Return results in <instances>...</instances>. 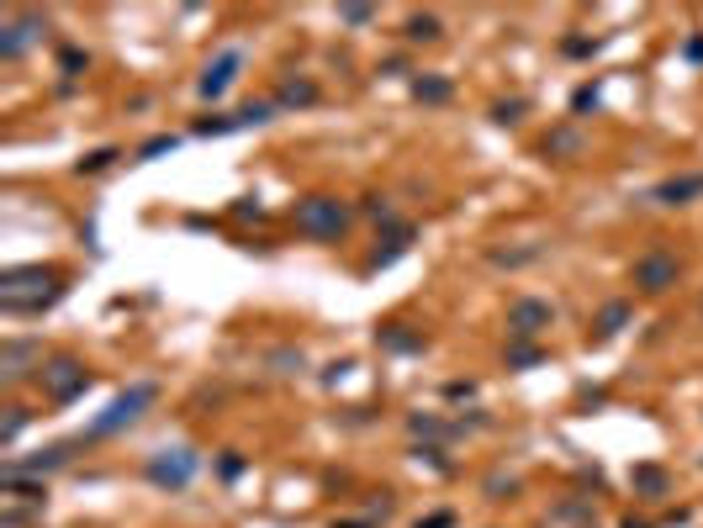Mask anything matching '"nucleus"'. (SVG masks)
I'll use <instances>...</instances> for the list:
<instances>
[{"mask_svg":"<svg viewBox=\"0 0 703 528\" xmlns=\"http://www.w3.org/2000/svg\"><path fill=\"white\" fill-rule=\"evenodd\" d=\"M69 296V275L59 264H11L0 275V312L6 317H43Z\"/></svg>","mask_w":703,"mask_h":528,"instance_id":"obj_1","label":"nucleus"},{"mask_svg":"<svg viewBox=\"0 0 703 528\" xmlns=\"http://www.w3.org/2000/svg\"><path fill=\"white\" fill-rule=\"evenodd\" d=\"M291 222H296V233L312 238V243H344V233L355 228V206L344 196H333V191H307L291 206Z\"/></svg>","mask_w":703,"mask_h":528,"instance_id":"obj_2","label":"nucleus"},{"mask_svg":"<svg viewBox=\"0 0 703 528\" xmlns=\"http://www.w3.org/2000/svg\"><path fill=\"white\" fill-rule=\"evenodd\" d=\"M159 402V386L154 381H133L122 396H111L101 418H90L85 433H74V444H96V439H111V433H127L133 423H143V412Z\"/></svg>","mask_w":703,"mask_h":528,"instance_id":"obj_3","label":"nucleus"},{"mask_svg":"<svg viewBox=\"0 0 703 528\" xmlns=\"http://www.w3.org/2000/svg\"><path fill=\"white\" fill-rule=\"evenodd\" d=\"M90 386H96V375H90V365L80 360V354H48L43 370H37V391H43L53 407L80 402Z\"/></svg>","mask_w":703,"mask_h":528,"instance_id":"obj_4","label":"nucleus"},{"mask_svg":"<svg viewBox=\"0 0 703 528\" xmlns=\"http://www.w3.org/2000/svg\"><path fill=\"white\" fill-rule=\"evenodd\" d=\"M196 470H201L196 444H170V449H154V455L143 460V476H148V486H159V492H185V486L196 481Z\"/></svg>","mask_w":703,"mask_h":528,"instance_id":"obj_5","label":"nucleus"},{"mask_svg":"<svg viewBox=\"0 0 703 528\" xmlns=\"http://www.w3.org/2000/svg\"><path fill=\"white\" fill-rule=\"evenodd\" d=\"M629 286H635L640 296H666L682 286V259L666 249V243H651L645 254H635V264H629Z\"/></svg>","mask_w":703,"mask_h":528,"instance_id":"obj_6","label":"nucleus"},{"mask_svg":"<svg viewBox=\"0 0 703 528\" xmlns=\"http://www.w3.org/2000/svg\"><path fill=\"white\" fill-rule=\"evenodd\" d=\"M43 344L37 338H27V333H11V338H0V386L6 391H16V386H27V381H37V370H43Z\"/></svg>","mask_w":703,"mask_h":528,"instance_id":"obj_7","label":"nucleus"},{"mask_svg":"<svg viewBox=\"0 0 703 528\" xmlns=\"http://www.w3.org/2000/svg\"><path fill=\"white\" fill-rule=\"evenodd\" d=\"M244 48H217L207 64H201V80H196V96L201 101H222L228 90L238 85V74H244Z\"/></svg>","mask_w":703,"mask_h":528,"instance_id":"obj_8","label":"nucleus"},{"mask_svg":"<svg viewBox=\"0 0 703 528\" xmlns=\"http://www.w3.org/2000/svg\"><path fill=\"white\" fill-rule=\"evenodd\" d=\"M80 444H48V449H37V455H11L6 465H0V481H43V476H53V470H64L69 465V455Z\"/></svg>","mask_w":703,"mask_h":528,"instance_id":"obj_9","label":"nucleus"},{"mask_svg":"<svg viewBox=\"0 0 703 528\" xmlns=\"http://www.w3.org/2000/svg\"><path fill=\"white\" fill-rule=\"evenodd\" d=\"M418 243V222H386V228H376V249L365 254V275H381V270H392V264L407 254Z\"/></svg>","mask_w":703,"mask_h":528,"instance_id":"obj_10","label":"nucleus"},{"mask_svg":"<svg viewBox=\"0 0 703 528\" xmlns=\"http://www.w3.org/2000/svg\"><path fill=\"white\" fill-rule=\"evenodd\" d=\"M43 32H48V16L43 11H16L0 22V59L16 64L32 43H43Z\"/></svg>","mask_w":703,"mask_h":528,"instance_id":"obj_11","label":"nucleus"},{"mask_svg":"<svg viewBox=\"0 0 703 528\" xmlns=\"http://www.w3.org/2000/svg\"><path fill=\"white\" fill-rule=\"evenodd\" d=\"M555 323V307L545 296H513L508 301V338H529V344H540V333Z\"/></svg>","mask_w":703,"mask_h":528,"instance_id":"obj_12","label":"nucleus"},{"mask_svg":"<svg viewBox=\"0 0 703 528\" xmlns=\"http://www.w3.org/2000/svg\"><path fill=\"white\" fill-rule=\"evenodd\" d=\"M540 154L555 159V164H571V159H582L587 154V132L577 122H555L545 138H540Z\"/></svg>","mask_w":703,"mask_h":528,"instance_id":"obj_13","label":"nucleus"},{"mask_svg":"<svg viewBox=\"0 0 703 528\" xmlns=\"http://www.w3.org/2000/svg\"><path fill=\"white\" fill-rule=\"evenodd\" d=\"M693 201H703V169H693V175H666L651 191V206H666V212L693 206Z\"/></svg>","mask_w":703,"mask_h":528,"instance_id":"obj_14","label":"nucleus"},{"mask_svg":"<svg viewBox=\"0 0 703 528\" xmlns=\"http://www.w3.org/2000/svg\"><path fill=\"white\" fill-rule=\"evenodd\" d=\"M629 323H635V301L629 296H614V301H603L598 317H592V333H587V344H608V338H619Z\"/></svg>","mask_w":703,"mask_h":528,"instance_id":"obj_15","label":"nucleus"},{"mask_svg":"<svg viewBox=\"0 0 703 528\" xmlns=\"http://www.w3.org/2000/svg\"><path fill=\"white\" fill-rule=\"evenodd\" d=\"M318 80L312 74H281V85H275V111H307V106H318Z\"/></svg>","mask_w":703,"mask_h":528,"instance_id":"obj_16","label":"nucleus"},{"mask_svg":"<svg viewBox=\"0 0 703 528\" xmlns=\"http://www.w3.org/2000/svg\"><path fill=\"white\" fill-rule=\"evenodd\" d=\"M376 349L381 354H423V349H429V333L407 328V323H381L376 328Z\"/></svg>","mask_w":703,"mask_h":528,"instance_id":"obj_17","label":"nucleus"},{"mask_svg":"<svg viewBox=\"0 0 703 528\" xmlns=\"http://www.w3.org/2000/svg\"><path fill=\"white\" fill-rule=\"evenodd\" d=\"M629 486H635V497L661 502V497H672V470L656 465V460H640L635 470H629Z\"/></svg>","mask_w":703,"mask_h":528,"instance_id":"obj_18","label":"nucleus"},{"mask_svg":"<svg viewBox=\"0 0 703 528\" xmlns=\"http://www.w3.org/2000/svg\"><path fill=\"white\" fill-rule=\"evenodd\" d=\"M407 433H413L418 444H450V439H460V423H444V418H434V412H407Z\"/></svg>","mask_w":703,"mask_h":528,"instance_id":"obj_19","label":"nucleus"},{"mask_svg":"<svg viewBox=\"0 0 703 528\" xmlns=\"http://www.w3.org/2000/svg\"><path fill=\"white\" fill-rule=\"evenodd\" d=\"M455 96V80L450 74H413V101L418 106H444Z\"/></svg>","mask_w":703,"mask_h":528,"instance_id":"obj_20","label":"nucleus"},{"mask_svg":"<svg viewBox=\"0 0 703 528\" xmlns=\"http://www.w3.org/2000/svg\"><path fill=\"white\" fill-rule=\"evenodd\" d=\"M402 37H407V43H439V37H444V22H439L434 11H413V16L402 22Z\"/></svg>","mask_w":703,"mask_h":528,"instance_id":"obj_21","label":"nucleus"},{"mask_svg":"<svg viewBox=\"0 0 703 528\" xmlns=\"http://www.w3.org/2000/svg\"><path fill=\"white\" fill-rule=\"evenodd\" d=\"M117 159H122V148H117V143H101V148H90L85 159H74V175H80V180H90V175H106V169L117 164Z\"/></svg>","mask_w":703,"mask_h":528,"instance_id":"obj_22","label":"nucleus"},{"mask_svg":"<svg viewBox=\"0 0 703 528\" xmlns=\"http://www.w3.org/2000/svg\"><path fill=\"white\" fill-rule=\"evenodd\" d=\"M503 365H508V370H534V365H545V349L529 344V338H508Z\"/></svg>","mask_w":703,"mask_h":528,"instance_id":"obj_23","label":"nucleus"},{"mask_svg":"<svg viewBox=\"0 0 703 528\" xmlns=\"http://www.w3.org/2000/svg\"><path fill=\"white\" fill-rule=\"evenodd\" d=\"M603 106V85L598 80H582L577 90H571V122H582V117H592V111Z\"/></svg>","mask_w":703,"mask_h":528,"instance_id":"obj_24","label":"nucleus"},{"mask_svg":"<svg viewBox=\"0 0 703 528\" xmlns=\"http://www.w3.org/2000/svg\"><path fill=\"white\" fill-rule=\"evenodd\" d=\"M175 148H180L175 132H154V138H143V143L133 148V164H154V159H164V154H175Z\"/></svg>","mask_w":703,"mask_h":528,"instance_id":"obj_25","label":"nucleus"},{"mask_svg":"<svg viewBox=\"0 0 703 528\" xmlns=\"http://www.w3.org/2000/svg\"><path fill=\"white\" fill-rule=\"evenodd\" d=\"M27 423H32V407L11 402V407H6V423H0V449H11L16 439H22V433H27Z\"/></svg>","mask_w":703,"mask_h":528,"instance_id":"obj_26","label":"nucleus"},{"mask_svg":"<svg viewBox=\"0 0 703 528\" xmlns=\"http://www.w3.org/2000/svg\"><path fill=\"white\" fill-rule=\"evenodd\" d=\"M487 117H492L497 127H518V122H524V117H529V101H524V96H508V101H492V106H487Z\"/></svg>","mask_w":703,"mask_h":528,"instance_id":"obj_27","label":"nucleus"},{"mask_svg":"<svg viewBox=\"0 0 703 528\" xmlns=\"http://www.w3.org/2000/svg\"><path fill=\"white\" fill-rule=\"evenodd\" d=\"M545 249H540V243H529V249H492L487 259L497 264V270H524V264H534V259H540Z\"/></svg>","mask_w":703,"mask_h":528,"instance_id":"obj_28","label":"nucleus"},{"mask_svg":"<svg viewBox=\"0 0 703 528\" xmlns=\"http://www.w3.org/2000/svg\"><path fill=\"white\" fill-rule=\"evenodd\" d=\"M265 365H270L275 375H302V370H307V354L286 344V349H270V354H265Z\"/></svg>","mask_w":703,"mask_h":528,"instance_id":"obj_29","label":"nucleus"},{"mask_svg":"<svg viewBox=\"0 0 703 528\" xmlns=\"http://www.w3.org/2000/svg\"><path fill=\"white\" fill-rule=\"evenodd\" d=\"M407 455H413L418 465H429V470H439V476H450V470H455V460H450V455H444V444H413V449H407Z\"/></svg>","mask_w":703,"mask_h":528,"instance_id":"obj_30","label":"nucleus"},{"mask_svg":"<svg viewBox=\"0 0 703 528\" xmlns=\"http://www.w3.org/2000/svg\"><path fill=\"white\" fill-rule=\"evenodd\" d=\"M360 212H365V217H376V228H386V222H397V212H392V196H386V191H365V196H360Z\"/></svg>","mask_w":703,"mask_h":528,"instance_id":"obj_31","label":"nucleus"},{"mask_svg":"<svg viewBox=\"0 0 703 528\" xmlns=\"http://www.w3.org/2000/svg\"><path fill=\"white\" fill-rule=\"evenodd\" d=\"M85 69H90V53L74 48V43H64V48H59V74H64V85H74V74H85Z\"/></svg>","mask_w":703,"mask_h":528,"instance_id":"obj_32","label":"nucleus"},{"mask_svg":"<svg viewBox=\"0 0 703 528\" xmlns=\"http://www.w3.org/2000/svg\"><path fill=\"white\" fill-rule=\"evenodd\" d=\"M228 217H238V222H265V217H270V206L259 201V196H238V201L228 206Z\"/></svg>","mask_w":703,"mask_h":528,"instance_id":"obj_33","label":"nucleus"},{"mask_svg":"<svg viewBox=\"0 0 703 528\" xmlns=\"http://www.w3.org/2000/svg\"><path fill=\"white\" fill-rule=\"evenodd\" d=\"M598 48H603V37H582V32L561 37V53H566V59H592Z\"/></svg>","mask_w":703,"mask_h":528,"instance_id":"obj_34","label":"nucleus"},{"mask_svg":"<svg viewBox=\"0 0 703 528\" xmlns=\"http://www.w3.org/2000/svg\"><path fill=\"white\" fill-rule=\"evenodd\" d=\"M244 470H249V460L238 455V449H222V460H217V476H222V481H238Z\"/></svg>","mask_w":703,"mask_h":528,"instance_id":"obj_35","label":"nucleus"},{"mask_svg":"<svg viewBox=\"0 0 703 528\" xmlns=\"http://www.w3.org/2000/svg\"><path fill=\"white\" fill-rule=\"evenodd\" d=\"M339 22L344 27H370L376 22V6H339Z\"/></svg>","mask_w":703,"mask_h":528,"instance_id":"obj_36","label":"nucleus"},{"mask_svg":"<svg viewBox=\"0 0 703 528\" xmlns=\"http://www.w3.org/2000/svg\"><path fill=\"white\" fill-rule=\"evenodd\" d=\"M513 492H518L513 476H487V502H508Z\"/></svg>","mask_w":703,"mask_h":528,"instance_id":"obj_37","label":"nucleus"},{"mask_svg":"<svg viewBox=\"0 0 703 528\" xmlns=\"http://www.w3.org/2000/svg\"><path fill=\"white\" fill-rule=\"evenodd\" d=\"M476 381H444V402H471Z\"/></svg>","mask_w":703,"mask_h":528,"instance_id":"obj_38","label":"nucleus"},{"mask_svg":"<svg viewBox=\"0 0 703 528\" xmlns=\"http://www.w3.org/2000/svg\"><path fill=\"white\" fill-rule=\"evenodd\" d=\"M587 513H592V497H571L555 507V518H587Z\"/></svg>","mask_w":703,"mask_h":528,"instance_id":"obj_39","label":"nucleus"},{"mask_svg":"<svg viewBox=\"0 0 703 528\" xmlns=\"http://www.w3.org/2000/svg\"><path fill=\"white\" fill-rule=\"evenodd\" d=\"M349 370H355V360H333V365L323 370V386H339V381H344Z\"/></svg>","mask_w":703,"mask_h":528,"instance_id":"obj_40","label":"nucleus"},{"mask_svg":"<svg viewBox=\"0 0 703 528\" xmlns=\"http://www.w3.org/2000/svg\"><path fill=\"white\" fill-rule=\"evenodd\" d=\"M682 59H688V64H703V32H693L688 43H682Z\"/></svg>","mask_w":703,"mask_h":528,"instance_id":"obj_41","label":"nucleus"},{"mask_svg":"<svg viewBox=\"0 0 703 528\" xmlns=\"http://www.w3.org/2000/svg\"><path fill=\"white\" fill-rule=\"evenodd\" d=\"M418 528H455V513L444 507V513H429V518H418Z\"/></svg>","mask_w":703,"mask_h":528,"instance_id":"obj_42","label":"nucleus"},{"mask_svg":"<svg viewBox=\"0 0 703 528\" xmlns=\"http://www.w3.org/2000/svg\"><path fill=\"white\" fill-rule=\"evenodd\" d=\"M333 528H376V518L360 513V518H333Z\"/></svg>","mask_w":703,"mask_h":528,"instance_id":"obj_43","label":"nucleus"},{"mask_svg":"<svg viewBox=\"0 0 703 528\" xmlns=\"http://www.w3.org/2000/svg\"><path fill=\"white\" fill-rule=\"evenodd\" d=\"M577 402H582V407L592 412V407H603V402H608V391H582V396H577Z\"/></svg>","mask_w":703,"mask_h":528,"instance_id":"obj_44","label":"nucleus"},{"mask_svg":"<svg viewBox=\"0 0 703 528\" xmlns=\"http://www.w3.org/2000/svg\"><path fill=\"white\" fill-rule=\"evenodd\" d=\"M577 481H582V486H592V492H598V486H603V470H577Z\"/></svg>","mask_w":703,"mask_h":528,"instance_id":"obj_45","label":"nucleus"},{"mask_svg":"<svg viewBox=\"0 0 703 528\" xmlns=\"http://www.w3.org/2000/svg\"><path fill=\"white\" fill-rule=\"evenodd\" d=\"M619 528H656V523H645V518H635V513H629V518H624Z\"/></svg>","mask_w":703,"mask_h":528,"instance_id":"obj_46","label":"nucleus"}]
</instances>
